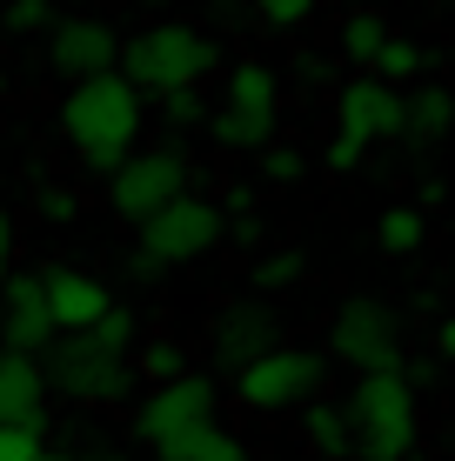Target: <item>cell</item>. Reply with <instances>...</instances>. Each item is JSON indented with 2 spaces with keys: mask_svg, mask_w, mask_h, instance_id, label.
Here are the masks:
<instances>
[{
  "mask_svg": "<svg viewBox=\"0 0 455 461\" xmlns=\"http://www.w3.org/2000/svg\"><path fill=\"white\" fill-rule=\"evenodd\" d=\"M141 114H148V101H141L121 74H94V81L68 87V101H60V134H68V148L81 154L87 167L114 174L141 140Z\"/></svg>",
  "mask_w": 455,
  "mask_h": 461,
  "instance_id": "6da1fadb",
  "label": "cell"
},
{
  "mask_svg": "<svg viewBox=\"0 0 455 461\" xmlns=\"http://www.w3.org/2000/svg\"><path fill=\"white\" fill-rule=\"evenodd\" d=\"M341 421H349V448L355 461H409L422 415H415V388L402 381V368L362 375L355 394L341 402Z\"/></svg>",
  "mask_w": 455,
  "mask_h": 461,
  "instance_id": "7a4b0ae2",
  "label": "cell"
},
{
  "mask_svg": "<svg viewBox=\"0 0 455 461\" xmlns=\"http://www.w3.org/2000/svg\"><path fill=\"white\" fill-rule=\"evenodd\" d=\"M214 60H222V47H214L208 34H195V27H148V34H134L128 47H121V81H128L134 94H195L201 74H214Z\"/></svg>",
  "mask_w": 455,
  "mask_h": 461,
  "instance_id": "3957f363",
  "label": "cell"
},
{
  "mask_svg": "<svg viewBox=\"0 0 455 461\" xmlns=\"http://www.w3.org/2000/svg\"><path fill=\"white\" fill-rule=\"evenodd\" d=\"M275 107H281L275 68L241 60V68L228 74V101H222V114H214V140H222V148H234V154L275 148Z\"/></svg>",
  "mask_w": 455,
  "mask_h": 461,
  "instance_id": "277c9868",
  "label": "cell"
},
{
  "mask_svg": "<svg viewBox=\"0 0 455 461\" xmlns=\"http://www.w3.org/2000/svg\"><path fill=\"white\" fill-rule=\"evenodd\" d=\"M328 355H335L341 368H362V375L402 368V321H396V308L375 301V294L341 301L335 328H328Z\"/></svg>",
  "mask_w": 455,
  "mask_h": 461,
  "instance_id": "5b68a950",
  "label": "cell"
},
{
  "mask_svg": "<svg viewBox=\"0 0 455 461\" xmlns=\"http://www.w3.org/2000/svg\"><path fill=\"white\" fill-rule=\"evenodd\" d=\"M322 375H328V361L315 348H268L261 361H248L234 375V394L248 408H261V415H281V408H302L322 388Z\"/></svg>",
  "mask_w": 455,
  "mask_h": 461,
  "instance_id": "8992f818",
  "label": "cell"
},
{
  "mask_svg": "<svg viewBox=\"0 0 455 461\" xmlns=\"http://www.w3.org/2000/svg\"><path fill=\"white\" fill-rule=\"evenodd\" d=\"M228 234V214L214 208V201L201 194H181L175 208H161L154 221H141V254L148 261L134 267H168V261H195V254H208L214 241Z\"/></svg>",
  "mask_w": 455,
  "mask_h": 461,
  "instance_id": "52a82bcc",
  "label": "cell"
},
{
  "mask_svg": "<svg viewBox=\"0 0 455 461\" xmlns=\"http://www.w3.org/2000/svg\"><path fill=\"white\" fill-rule=\"evenodd\" d=\"M54 388H68L74 402H121V394L134 388V368H128V355H114V348H101L94 335H68L47 355V368H41Z\"/></svg>",
  "mask_w": 455,
  "mask_h": 461,
  "instance_id": "ba28073f",
  "label": "cell"
},
{
  "mask_svg": "<svg viewBox=\"0 0 455 461\" xmlns=\"http://www.w3.org/2000/svg\"><path fill=\"white\" fill-rule=\"evenodd\" d=\"M187 194V161L175 148H154V154H128L114 167V208L128 221H154L161 208H175Z\"/></svg>",
  "mask_w": 455,
  "mask_h": 461,
  "instance_id": "9c48e42d",
  "label": "cell"
},
{
  "mask_svg": "<svg viewBox=\"0 0 455 461\" xmlns=\"http://www.w3.org/2000/svg\"><path fill=\"white\" fill-rule=\"evenodd\" d=\"M208 421H214V381L181 375V381H161V388L141 402L134 435H141V441H154V448H168V441L195 435V428H208Z\"/></svg>",
  "mask_w": 455,
  "mask_h": 461,
  "instance_id": "30bf717a",
  "label": "cell"
},
{
  "mask_svg": "<svg viewBox=\"0 0 455 461\" xmlns=\"http://www.w3.org/2000/svg\"><path fill=\"white\" fill-rule=\"evenodd\" d=\"M402 134V94L382 87L375 74H355L349 87L335 94V140H349L355 154H369L375 140Z\"/></svg>",
  "mask_w": 455,
  "mask_h": 461,
  "instance_id": "8fae6325",
  "label": "cell"
},
{
  "mask_svg": "<svg viewBox=\"0 0 455 461\" xmlns=\"http://www.w3.org/2000/svg\"><path fill=\"white\" fill-rule=\"evenodd\" d=\"M41 301H47V321L68 328V335H87V328L114 308L107 288L94 275H81V267H54V275H41Z\"/></svg>",
  "mask_w": 455,
  "mask_h": 461,
  "instance_id": "7c38bea8",
  "label": "cell"
},
{
  "mask_svg": "<svg viewBox=\"0 0 455 461\" xmlns=\"http://www.w3.org/2000/svg\"><path fill=\"white\" fill-rule=\"evenodd\" d=\"M47 335H54V321H47L41 281L7 275V288H0V341H7V355H34V348H47Z\"/></svg>",
  "mask_w": 455,
  "mask_h": 461,
  "instance_id": "4fadbf2b",
  "label": "cell"
},
{
  "mask_svg": "<svg viewBox=\"0 0 455 461\" xmlns=\"http://www.w3.org/2000/svg\"><path fill=\"white\" fill-rule=\"evenodd\" d=\"M47 54H54V68H60V74H74V81H94V74H114L121 41L107 34L101 21H60Z\"/></svg>",
  "mask_w": 455,
  "mask_h": 461,
  "instance_id": "5bb4252c",
  "label": "cell"
},
{
  "mask_svg": "<svg viewBox=\"0 0 455 461\" xmlns=\"http://www.w3.org/2000/svg\"><path fill=\"white\" fill-rule=\"evenodd\" d=\"M268 348H281L268 308H248V301H241V308H228L222 328H214V361H222V368H234V375H241L248 361H261Z\"/></svg>",
  "mask_w": 455,
  "mask_h": 461,
  "instance_id": "9a60e30c",
  "label": "cell"
},
{
  "mask_svg": "<svg viewBox=\"0 0 455 461\" xmlns=\"http://www.w3.org/2000/svg\"><path fill=\"white\" fill-rule=\"evenodd\" d=\"M41 402H47V375L34 368V355L0 348V428H41Z\"/></svg>",
  "mask_w": 455,
  "mask_h": 461,
  "instance_id": "2e32d148",
  "label": "cell"
},
{
  "mask_svg": "<svg viewBox=\"0 0 455 461\" xmlns=\"http://www.w3.org/2000/svg\"><path fill=\"white\" fill-rule=\"evenodd\" d=\"M449 127H455V87L422 81V87L402 94V134L409 140H442Z\"/></svg>",
  "mask_w": 455,
  "mask_h": 461,
  "instance_id": "e0dca14e",
  "label": "cell"
},
{
  "mask_svg": "<svg viewBox=\"0 0 455 461\" xmlns=\"http://www.w3.org/2000/svg\"><path fill=\"white\" fill-rule=\"evenodd\" d=\"M369 74H375L382 87H396V94H402L409 81H422V74H429V47H422V41H409V34H388Z\"/></svg>",
  "mask_w": 455,
  "mask_h": 461,
  "instance_id": "ac0fdd59",
  "label": "cell"
},
{
  "mask_svg": "<svg viewBox=\"0 0 455 461\" xmlns=\"http://www.w3.org/2000/svg\"><path fill=\"white\" fill-rule=\"evenodd\" d=\"M161 461H248V448L228 435L222 421H208V428H195V435H181V441H168V448H154Z\"/></svg>",
  "mask_w": 455,
  "mask_h": 461,
  "instance_id": "d6986e66",
  "label": "cell"
},
{
  "mask_svg": "<svg viewBox=\"0 0 455 461\" xmlns=\"http://www.w3.org/2000/svg\"><path fill=\"white\" fill-rule=\"evenodd\" d=\"M302 435H308V448H315L322 461H355V448H349V421H341L335 402H308Z\"/></svg>",
  "mask_w": 455,
  "mask_h": 461,
  "instance_id": "ffe728a7",
  "label": "cell"
},
{
  "mask_svg": "<svg viewBox=\"0 0 455 461\" xmlns=\"http://www.w3.org/2000/svg\"><path fill=\"white\" fill-rule=\"evenodd\" d=\"M375 241H382V254H422V241H429V214L422 208H382V221H375Z\"/></svg>",
  "mask_w": 455,
  "mask_h": 461,
  "instance_id": "44dd1931",
  "label": "cell"
},
{
  "mask_svg": "<svg viewBox=\"0 0 455 461\" xmlns=\"http://www.w3.org/2000/svg\"><path fill=\"white\" fill-rule=\"evenodd\" d=\"M382 41H388V21H382V14L355 7L349 21H341V60H349V68H375V54H382Z\"/></svg>",
  "mask_w": 455,
  "mask_h": 461,
  "instance_id": "7402d4cb",
  "label": "cell"
},
{
  "mask_svg": "<svg viewBox=\"0 0 455 461\" xmlns=\"http://www.w3.org/2000/svg\"><path fill=\"white\" fill-rule=\"evenodd\" d=\"M141 375L161 388V381H181L187 375V355H181V341H148L141 348Z\"/></svg>",
  "mask_w": 455,
  "mask_h": 461,
  "instance_id": "603a6c76",
  "label": "cell"
},
{
  "mask_svg": "<svg viewBox=\"0 0 455 461\" xmlns=\"http://www.w3.org/2000/svg\"><path fill=\"white\" fill-rule=\"evenodd\" d=\"M255 281H261V288H288V281H302V254H295V248H275V254H261Z\"/></svg>",
  "mask_w": 455,
  "mask_h": 461,
  "instance_id": "cb8c5ba5",
  "label": "cell"
},
{
  "mask_svg": "<svg viewBox=\"0 0 455 461\" xmlns=\"http://www.w3.org/2000/svg\"><path fill=\"white\" fill-rule=\"evenodd\" d=\"M87 335L101 341V348H114V355H128V341H134V321H128V314H121V308H107L101 321L87 328Z\"/></svg>",
  "mask_w": 455,
  "mask_h": 461,
  "instance_id": "d4e9b609",
  "label": "cell"
},
{
  "mask_svg": "<svg viewBox=\"0 0 455 461\" xmlns=\"http://www.w3.org/2000/svg\"><path fill=\"white\" fill-rule=\"evenodd\" d=\"M41 428H0V461H41Z\"/></svg>",
  "mask_w": 455,
  "mask_h": 461,
  "instance_id": "484cf974",
  "label": "cell"
},
{
  "mask_svg": "<svg viewBox=\"0 0 455 461\" xmlns=\"http://www.w3.org/2000/svg\"><path fill=\"white\" fill-rule=\"evenodd\" d=\"M255 14L268 27H302L308 14H315V0H255Z\"/></svg>",
  "mask_w": 455,
  "mask_h": 461,
  "instance_id": "4316f807",
  "label": "cell"
},
{
  "mask_svg": "<svg viewBox=\"0 0 455 461\" xmlns=\"http://www.w3.org/2000/svg\"><path fill=\"white\" fill-rule=\"evenodd\" d=\"M261 174H268V181H302V148H261Z\"/></svg>",
  "mask_w": 455,
  "mask_h": 461,
  "instance_id": "83f0119b",
  "label": "cell"
},
{
  "mask_svg": "<svg viewBox=\"0 0 455 461\" xmlns=\"http://www.w3.org/2000/svg\"><path fill=\"white\" fill-rule=\"evenodd\" d=\"M21 34H34V27H47V0H14V14H7Z\"/></svg>",
  "mask_w": 455,
  "mask_h": 461,
  "instance_id": "f1b7e54d",
  "label": "cell"
},
{
  "mask_svg": "<svg viewBox=\"0 0 455 461\" xmlns=\"http://www.w3.org/2000/svg\"><path fill=\"white\" fill-rule=\"evenodd\" d=\"M201 114H208V107H201V94H168V121H201Z\"/></svg>",
  "mask_w": 455,
  "mask_h": 461,
  "instance_id": "f546056e",
  "label": "cell"
},
{
  "mask_svg": "<svg viewBox=\"0 0 455 461\" xmlns=\"http://www.w3.org/2000/svg\"><path fill=\"white\" fill-rule=\"evenodd\" d=\"M41 214L47 221H74V194H68V187H54V194L41 201Z\"/></svg>",
  "mask_w": 455,
  "mask_h": 461,
  "instance_id": "4dcf8cb0",
  "label": "cell"
},
{
  "mask_svg": "<svg viewBox=\"0 0 455 461\" xmlns=\"http://www.w3.org/2000/svg\"><path fill=\"white\" fill-rule=\"evenodd\" d=\"M435 355L455 361V314H442V321H435Z\"/></svg>",
  "mask_w": 455,
  "mask_h": 461,
  "instance_id": "1f68e13d",
  "label": "cell"
},
{
  "mask_svg": "<svg viewBox=\"0 0 455 461\" xmlns=\"http://www.w3.org/2000/svg\"><path fill=\"white\" fill-rule=\"evenodd\" d=\"M7 241H14V228H7V214H0V261H7Z\"/></svg>",
  "mask_w": 455,
  "mask_h": 461,
  "instance_id": "d6a6232c",
  "label": "cell"
},
{
  "mask_svg": "<svg viewBox=\"0 0 455 461\" xmlns=\"http://www.w3.org/2000/svg\"><path fill=\"white\" fill-rule=\"evenodd\" d=\"M41 461H74V455H41Z\"/></svg>",
  "mask_w": 455,
  "mask_h": 461,
  "instance_id": "836d02e7",
  "label": "cell"
}]
</instances>
